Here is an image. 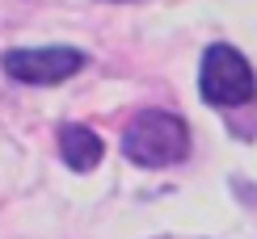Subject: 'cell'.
<instances>
[{
    "label": "cell",
    "mask_w": 257,
    "mask_h": 239,
    "mask_svg": "<svg viewBox=\"0 0 257 239\" xmlns=\"http://www.w3.org/2000/svg\"><path fill=\"white\" fill-rule=\"evenodd\" d=\"M5 63V76L17 84H34V88H51V84H63L72 76L84 72L89 55L76 46H13L0 55Z\"/></svg>",
    "instance_id": "obj_3"
},
{
    "label": "cell",
    "mask_w": 257,
    "mask_h": 239,
    "mask_svg": "<svg viewBox=\"0 0 257 239\" xmlns=\"http://www.w3.org/2000/svg\"><path fill=\"white\" fill-rule=\"evenodd\" d=\"M105 156V143L97 138V130L80 126V122H63L59 126V160L72 172H93Z\"/></svg>",
    "instance_id": "obj_4"
},
{
    "label": "cell",
    "mask_w": 257,
    "mask_h": 239,
    "mask_svg": "<svg viewBox=\"0 0 257 239\" xmlns=\"http://www.w3.org/2000/svg\"><path fill=\"white\" fill-rule=\"evenodd\" d=\"M198 92L207 105H219V110H236V105H249L257 96V76L249 68V59L240 55L228 42H215L207 46L198 68Z\"/></svg>",
    "instance_id": "obj_2"
},
{
    "label": "cell",
    "mask_w": 257,
    "mask_h": 239,
    "mask_svg": "<svg viewBox=\"0 0 257 239\" xmlns=\"http://www.w3.org/2000/svg\"><path fill=\"white\" fill-rule=\"evenodd\" d=\"M122 156L139 168H173L190 156V126L169 110H144L122 130Z\"/></svg>",
    "instance_id": "obj_1"
}]
</instances>
